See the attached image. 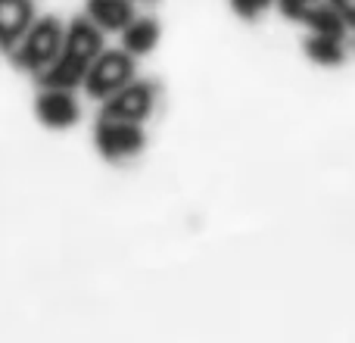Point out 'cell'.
<instances>
[{"mask_svg":"<svg viewBox=\"0 0 355 343\" xmlns=\"http://www.w3.org/2000/svg\"><path fill=\"white\" fill-rule=\"evenodd\" d=\"M100 50H103V31L87 16L75 19L72 25H66V41H62L60 56L37 75L41 87H69V91H75L78 85H85V75Z\"/></svg>","mask_w":355,"mask_h":343,"instance_id":"obj_1","label":"cell"},{"mask_svg":"<svg viewBox=\"0 0 355 343\" xmlns=\"http://www.w3.org/2000/svg\"><path fill=\"white\" fill-rule=\"evenodd\" d=\"M62 41H66V25L60 22L56 16H44V19H35L28 25L19 44L10 50V60L16 69L22 72H35L41 75L50 62L60 56L62 50Z\"/></svg>","mask_w":355,"mask_h":343,"instance_id":"obj_2","label":"cell"},{"mask_svg":"<svg viewBox=\"0 0 355 343\" xmlns=\"http://www.w3.org/2000/svg\"><path fill=\"white\" fill-rule=\"evenodd\" d=\"M135 60L137 56H131L125 47L122 50H100L97 60L91 62V69H87V75H85V85H81L87 91V97L106 100L122 85H128V81L135 78Z\"/></svg>","mask_w":355,"mask_h":343,"instance_id":"obj_3","label":"cell"},{"mask_svg":"<svg viewBox=\"0 0 355 343\" xmlns=\"http://www.w3.org/2000/svg\"><path fill=\"white\" fill-rule=\"evenodd\" d=\"M94 144H97V153L110 162H122L128 156H137L144 150V144H147L144 122L100 116L97 128H94Z\"/></svg>","mask_w":355,"mask_h":343,"instance_id":"obj_4","label":"cell"},{"mask_svg":"<svg viewBox=\"0 0 355 343\" xmlns=\"http://www.w3.org/2000/svg\"><path fill=\"white\" fill-rule=\"evenodd\" d=\"M100 116L110 119H128V122H144L153 112L156 103V85L150 81L131 78L128 85H122L116 94H110L106 100H100Z\"/></svg>","mask_w":355,"mask_h":343,"instance_id":"obj_5","label":"cell"},{"mask_svg":"<svg viewBox=\"0 0 355 343\" xmlns=\"http://www.w3.org/2000/svg\"><path fill=\"white\" fill-rule=\"evenodd\" d=\"M35 112L47 128H72L81 119V103L69 87H41L35 100Z\"/></svg>","mask_w":355,"mask_h":343,"instance_id":"obj_6","label":"cell"},{"mask_svg":"<svg viewBox=\"0 0 355 343\" xmlns=\"http://www.w3.org/2000/svg\"><path fill=\"white\" fill-rule=\"evenodd\" d=\"M35 19L37 12L31 0H0V50L10 53Z\"/></svg>","mask_w":355,"mask_h":343,"instance_id":"obj_7","label":"cell"},{"mask_svg":"<svg viewBox=\"0 0 355 343\" xmlns=\"http://www.w3.org/2000/svg\"><path fill=\"white\" fill-rule=\"evenodd\" d=\"M137 16L135 0H87V19L100 31H122Z\"/></svg>","mask_w":355,"mask_h":343,"instance_id":"obj_8","label":"cell"},{"mask_svg":"<svg viewBox=\"0 0 355 343\" xmlns=\"http://www.w3.org/2000/svg\"><path fill=\"white\" fill-rule=\"evenodd\" d=\"M159 37H162V28H159L156 19L135 16L122 28V47L128 50L131 56H144V53H153L156 44H159Z\"/></svg>","mask_w":355,"mask_h":343,"instance_id":"obj_9","label":"cell"},{"mask_svg":"<svg viewBox=\"0 0 355 343\" xmlns=\"http://www.w3.org/2000/svg\"><path fill=\"white\" fill-rule=\"evenodd\" d=\"M300 22L309 25V31H315V35H334V37H346V31H349V25L343 22V16H340L337 10H334L331 0H318V3L312 6V10L306 12V16L300 19Z\"/></svg>","mask_w":355,"mask_h":343,"instance_id":"obj_10","label":"cell"},{"mask_svg":"<svg viewBox=\"0 0 355 343\" xmlns=\"http://www.w3.org/2000/svg\"><path fill=\"white\" fill-rule=\"evenodd\" d=\"M306 56L318 66H343L346 60V44L343 37H334V35H309L306 37Z\"/></svg>","mask_w":355,"mask_h":343,"instance_id":"obj_11","label":"cell"},{"mask_svg":"<svg viewBox=\"0 0 355 343\" xmlns=\"http://www.w3.org/2000/svg\"><path fill=\"white\" fill-rule=\"evenodd\" d=\"M231 6L240 19H259L262 12H268L275 6V0H231Z\"/></svg>","mask_w":355,"mask_h":343,"instance_id":"obj_12","label":"cell"},{"mask_svg":"<svg viewBox=\"0 0 355 343\" xmlns=\"http://www.w3.org/2000/svg\"><path fill=\"white\" fill-rule=\"evenodd\" d=\"M318 3V0H277V6H281V12L287 19H296V22H300L302 16H306L309 10H312V6Z\"/></svg>","mask_w":355,"mask_h":343,"instance_id":"obj_13","label":"cell"},{"mask_svg":"<svg viewBox=\"0 0 355 343\" xmlns=\"http://www.w3.org/2000/svg\"><path fill=\"white\" fill-rule=\"evenodd\" d=\"M331 3H334V10L343 16V22L355 31V0H331Z\"/></svg>","mask_w":355,"mask_h":343,"instance_id":"obj_14","label":"cell"}]
</instances>
